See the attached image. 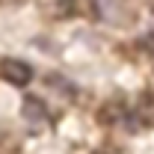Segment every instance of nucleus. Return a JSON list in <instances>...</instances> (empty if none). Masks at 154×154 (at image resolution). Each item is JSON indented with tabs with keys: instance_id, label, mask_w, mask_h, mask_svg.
Listing matches in <instances>:
<instances>
[{
	"instance_id": "obj_4",
	"label": "nucleus",
	"mask_w": 154,
	"mask_h": 154,
	"mask_svg": "<svg viewBox=\"0 0 154 154\" xmlns=\"http://www.w3.org/2000/svg\"><path fill=\"white\" fill-rule=\"evenodd\" d=\"M21 116H24L27 122H45V119H48V107H45L42 98L27 95V98H24V104H21Z\"/></svg>"
},
{
	"instance_id": "obj_3",
	"label": "nucleus",
	"mask_w": 154,
	"mask_h": 154,
	"mask_svg": "<svg viewBox=\"0 0 154 154\" xmlns=\"http://www.w3.org/2000/svg\"><path fill=\"white\" fill-rule=\"evenodd\" d=\"M134 113H136V128H154V95H142L134 104Z\"/></svg>"
},
{
	"instance_id": "obj_7",
	"label": "nucleus",
	"mask_w": 154,
	"mask_h": 154,
	"mask_svg": "<svg viewBox=\"0 0 154 154\" xmlns=\"http://www.w3.org/2000/svg\"><path fill=\"white\" fill-rule=\"evenodd\" d=\"M92 154H125L122 148H116V145H101V148H95Z\"/></svg>"
},
{
	"instance_id": "obj_2",
	"label": "nucleus",
	"mask_w": 154,
	"mask_h": 154,
	"mask_svg": "<svg viewBox=\"0 0 154 154\" xmlns=\"http://www.w3.org/2000/svg\"><path fill=\"white\" fill-rule=\"evenodd\" d=\"M0 80L12 83V86H27L33 80V68L21 59H0Z\"/></svg>"
},
{
	"instance_id": "obj_5",
	"label": "nucleus",
	"mask_w": 154,
	"mask_h": 154,
	"mask_svg": "<svg viewBox=\"0 0 154 154\" xmlns=\"http://www.w3.org/2000/svg\"><path fill=\"white\" fill-rule=\"evenodd\" d=\"M48 12L54 18H71L77 15V0H48Z\"/></svg>"
},
{
	"instance_id": "obj_6",
	"label": "nucleus",
	"mask_w": 154,
	"mask_h": 154,
	"mask_svg": "<svg viewBox=\"0 0 154 154\" xmlns=\"http://www.w3.org/2000/svg\"><path fill=\"white\" fill-rule=\"evenodd\" d=\"M136 48L154 57V33H148V36H142V38H136Z\"/></svg>"
},
{
	"instance_id": "obj_1",
	"label": "nucleus",
	"mask_w": 154,
	"mask_h": 154,
	"mask_svg": "<svg viewBox=\"0 0 154 154\" xmlns=\"http://www.w3.org/2000/svg\"><path fill=\"white\" fill-rule=\"evenodd\" d=\"M98 122H101V125H107V128H128V131H139V128H136L134 104H128V101H122V98L107 101V104L98 110Z\"/></svg>"
}]
</instances>
